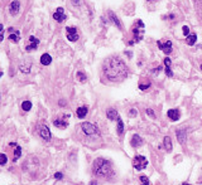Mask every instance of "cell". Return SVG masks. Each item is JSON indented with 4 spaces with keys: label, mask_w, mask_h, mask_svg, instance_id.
<instances>
[{
    "label": "cell",
    "mask_w": 202,
    "mask_h": 185,
    "mask_svg": "<svg viewBox=\"0 0 202 185\" xmlns=\"http://www.w3.org/2000/svg\"><path fill=\"white\" fill-rule=\"evenodd\" d=\"M102 72L109 82L120 83L128 77L129 69L119 57H109L102 64Z\"/></svg>",
    "instance_id": "obj_1"
},
{
    "label": "cell",
    "mask_w": 202,
    "mask_h": 185,
    "mask_svg": "<svg viewBox=\"0 0 202 185\" xmlns=\"http://www.w3.org/2000/svg\"><path fill=\"white\" fill-rule=\"evenodd\" d=\"M92 171L97 178L101 179H109L112 175V165L109 160L98 158L93 161L92 164Z\"/></svg>",
    "instance_id": "obj_2"
},
{
    "label": "cell",
    "mask_w": 202,
    "mask_h": 185,
    "mask_svg": "<svg viewBox=\"0 0 202 185\" xmlns=\"http://www.w3.org/2000/svg\"><path fill=\"white\" fill-rule=\"evenodd\" d=\"M81 130L87 137L100 139V131H98L97 126L93 125V123H91V122H82L81 123Z\"/></svg>",
    "instance_id": "obj_3"
},
{
    "label": "cell",
    "mask_w": 202,
    "mask_h": 185,
    "mask_svg": "<svg viewBox=\"0 0 202 185\" xmlns=\"http://www.w3.org/2000/svg\"><path fill=\"white\" fill-rule=\"evenodd\" d=\"M133 34H134V43L137 42H140L143 39V35H144V24L142 20H138L137 22V27L133 28Z\"/></svg>",
    "instance_id": "obj_4"
},
{
    "label": "cell",
    "mask_w": 202,
    "mask_h": 185,
    "mask_svg": "<svg viewBox=\"0 0 202 185\" xmlns=\"http://www.w3.org/2000/svg\"><path fill=\"white\" fill-rule=\"evenodd\" d=\"M147 165H148V160L142 155H137L133 159V166L137 170H143L147 168Z\"/></svg>",
    "instance_id": "obj_5"
},
{
    "label": "cell",
    "mask_w": 202,
    "mask_h": 185,
    "mask_svg": "<svg viewBox=\"0 0 202 185\" xmlns=\"http://www.w3.org/2000/svg\"><path fill=\"white\" fill-rule=\"evenodd\" d=\"M38 131H39V136L43 140H46V141L51 140V131H49V129H48V126H47V125H44V123L39 125Z\"/></svg>",
    "instance_id": "obj_6"
},
{
    "label": "cell",
    "mask_w": 202,
    "mask_h": 185,
    "mask_svg": "<svg viewBox=\"0 0 202 185\" xmlns=\"http://www.w3.org/2000/svg\"><path fill=\"white\" fill-rule=\"evenodd\" d=\"M157 44L159 47V49L164 52V54H171L172 53V42L171 40H167V42H164V43H162L161 40H158Z\"/></svg>",
    "instance_id": "obj_7"
},
{
    "label": "cell",
    "mask_w": 202,
    "mask_h": 185,
    "mask_svg": "<svg viewBox=\"0 0 202 185\" xmlns=\"http://www.w3.org/2000/svg\"><path fill=\"white\" fill-rule=\"evenodd\" d=\"M66 32H67V39L71 42H76L78 40V34H77V29L73 27H67L66 28Z\"/></svg>",
    "instance_id": "obj_8"
},
{
    "label": "cell",
    "mask_w": 202,
    "mask_h": 185,
    "mask_svg": "<svg viewBox=\"0 0 202 185\" xmlns=\"http://www.w3.org/2000/svg\"><path fill=\"white\" fill-rule=\"evenodd\" d=\"M19 69H20V72L25 73V74L29 73L30 69H32V60H29V59H23L20 62V64H19Z\"/></svg>",
    "instance_id": "obj_9"
},
{
    "label": "cell",
    "mask_w": 202,
    "mask_h": 185,
    "mask_svg": "<svg viewBox=\"0 0 202 185\" xmlns=\"http://www.w3.org/2000/svg\"><path fill=\"white\" fill-rule=\"evenodd\" d=\"M8 32H9V39L10 40L15 42V43H18V42L20 40V32L19 30L14 29V28H9Z\"/></svg>",
    "instance_id": "obj_10"
},
{
    "label": "cell",
    "mask_w": 202,
    "mask_h": 185,
    "mask_svg": "<svg viewBox=\"0 0 202 185\" xmlns=\"http://www.w3.org/2000/svg\"><path fill=\"white\" fill-rule=\"evenodd\" d=\"M38 44H39V40L37 39L35 37L30 35V38H29V44H28V45L25 47V50H27V52L34 50V49H37V48H38Z\"/></svg>",
    "instance_id": "obj_11"
},
{
    "label": "cell",
    "mask_w": 202,
    "mask_h": 185,
    "mask_svg": "<svg viewBox=\"0 0 202 185\" xmlns=\"http://www.w3.org/2000/svg\"><path fill=\"white\" fill-rule=\"evenodd\" d=\"M53 19L57 20L58 23H62L63 20H66V15H64V10L63 8H57V10L53 14Z\"/></svg>",
    "instance_id": "obj_12"
},
{
    "label": "cell",
    "mask_w": 202,
    "mask_h": 185,
    "mask_svg": "<svg viewBox=\"0 0 202 185\" xmlns=\"http://www.w3.org/2000/svg\"><path fill=\"white\" fill-rule=\"evenodd\" d=\"M130 142H131V146H133V148H139V146L143 145V139L139 135L135 134L133 137H131V141Z\"/></svg>",
    "instance_id": "obj_13"
},
{
    "label": "cell",
    "mask_w": 202,
    "mask_h": 185,
    "mask_svg": "<svg viewBox=\"0 0 202 185\" xmlns=\"http://www.w3.org/2000/svg\"><path fill=\"white\" fill-rule=\"evenodd\" d=\"M106 116H107V118H109V120H111V121H114V120L117 121V118L120 117L119 113H117V111L115 110V108H109V110L106 111Z\"/></svg>",
    "instance_id": "obj_14"
},
{
    "label": "cell",
    "mask_w": 202,
    "mask_h": 185,
    "mask_svg": "<svg viewBox=\"0 0 202 185\" xmlns=\"http://www.w3.org/2000/svg\"><path fill=\"white\" fill-rule=\"evenodd\" d=\"M19 9H20V3L19 1H13L12 4H10V14L13 17H15L18 13H19Z\"/></svg>",
    "instance_id": "obj_15"
},
{
    "label": "cell",
    "mask_w": 202,
    "mask_h": 185,
    "mask_svg": "<svg viewBox=\"0 0 202 185\" xmlns=\"http://www.w3.org/2000/svg\"><path fill=\"white\" fill-rule=\"evenodd\" d=\"M167 115H168V117H169L172 121H178V120H180V117H181L180 111H178V110H173V108L167 112Z\"/></svg>",
    "instance_id": "obj_16"
},
{
    "label": "cell",
    "mask_w": 202,
    "mask_h": 185,
    "mask_svg": "<svg viewBox=\"0 0 202 185\" xmlns=\"http://www.w3.org/2000/svg\"><path fill=\"white\" fill-rule=\"evenodd\" d=\"M53 125L56 127H58V129H66V127L68 126V122L66 120H63V118H56L53 121Z\"/></svg>",
    "instance_id": "obj_17"
},
{
    "label": "cell",
    "mask_w": 202,
    "mask_h": 185,
    "mask_svg": "<svg viewBox=\"0 0 202 185\" xmlns=\"http://www.w3.org/2000/svg\"><path fill=\"white\" fill-rule=\"evenodd\" d=\"M164 66H166V74L168 76V77H172L173 76V72H172V69H171V66H172V60H171V58H164Z\"/></svg>",
    "instance_id": "obj_18"
},
{
    "label": "cell",
    "mask_w": 202,
    "mask_h": 185,
    "mask_svg": "<svg viewBox=\"0 0 202 185\" xmlns=\"http://www.w3.org/2000/svg\"><path fill=\"white\" fill-rule=\"evenodd\" d=\"M177 139H178V142L180 144H185L186 142V139H187V136H186V131L185 130H177Z\"/></svg>",
    "instance_id": "obj_19"
},
{
    "label": "cell",
    "mask_w": 202,
    "mask_h": 185,
    "mask_svg": "<svg viewBox=\"0 0 202 185\" xmlns=\"http://www.w3.org/2000/svg\"><path fill=\"white\" fill-rule=\"evenodd\" d=\"M41 63L43 64V66H49L51 63H52V57H51L48 53L42 54V57H41Z\"/></svg>",
    "instance_id": "obj_20"
},
{
    "label": "cell",
    "mask_w": 202,
    "mask_h": 185,
    "mask_svg": "<svg viewBox=\"0 0 202 185\" xmlns=\"http://www.w3.org/2000/svg\"><path fill=\"white\" fill-rule=\"evenodd\" d=\"M87 112H88V108H87L86 106H82V107H78V108H77L76 115H77L78 118H83V117L87 115Z\"/></svg>",
    "instance_id": "obj_21"
},
{
    "label": "cell",
    "mask_w": 202,
    "mask_h": 185,
    "mask_svg": "<svg viewBox=\"0 0 202 185\" xmlns=\"http://www.w3.org/2000/svg\"><path fill=\"white\" fill-rule=\"evenodd\" d=\"M163 144H164V149H166L168 153H169V151H172V140H171L169 136H166V137H164Z\"/></svg>",
    "instance_id": "obj_22"
},
{
    "label": "cell",
    "mask_w": 202,
    "mask_h": 185,
    "mask_svg": "<svg viewBox=\"0 0 202 185\" xmlns=\"http://www.w3.org/2000/svg\"><path fill=\"white\" fill-rule=\"evenodd\" d=\"M109 17H110V19H111V22L114 23V24L119 28V29H121V24H120V22H119V19H117V17L112 12H109Z\"/></svg>",
    "instance_id": "obj_23"
},
{
    "label": "cell",
    "mask_w": 202,
    "mask_h": 185,
    "mask_svg": "<svg viewBox=\"0 0 202 185\" xmlns=\"http://www.w3.org/2000/svg\"><path fill=\"white\" fill-rule=\"evenodd\" d=\"M196 40H197V35L195 34V33H193V34H190L188 37L186 38V43L188 45H193L196 43Z\"/></svg>",
    "instance_id": "obj_24"
},
{
    "label": "cell",
    "mask_w": 202,
    "mask_h": 185,
    "mask_svg": "<svg viewBox=\"0 0 202 185\" xmlns=\"http://www.w3.org/2000/svg\"><path fill=\"white\" fill-rule=\"evenodd\" d=\"M123 132H124V123H123V121H121V118L119 117L117 118V134L123 135Z\"/></svg>",
    "instance_id": "obj_25"
},
{
    "label": "cell",
    "mask_w": 202,
    "mask_h": 185,
    "mask_svg": "<svg viewBox=\"0 0 202 185\" xmlns=\"http://www.w3.org/2000/svg\"><path fill=\"white\" fill-rule=\"evenodd\" d=\"M149 86H150V81H148V79H145V81H142V82L139 83V88L142 89H147V88H149Z\"/></svg>",
    "instance_id": "obj_26"
},
{
    "label": "cell",
    "mask_w": 202,
    "mask_h": 185,
    "mask_svg": "<svg viewBox=\"0 0 202 185\" xmlns=\"http://www.w3.org/2000/svg\"><path fill=\"white\" fill-rule=\"evenodd\" d=\"M22 108H23V111H30V108H32V102L30 101H24L22 103Z\"/></svg>",
    "instance_id": "obj_27"
},
{
    "label": "cell",
    "mask_w": 202,
    "mask_h": 185,
    "mask_svg": "<svg viewBox=\"0 0 202 185\" xmlns=\"http://www.w3.org/2000/svg\"><path fill=\"white\" fill-rule=\"evenodd\" d=\"M20 154H22V149H20V146H17L15 150H14V161H17L18 159H19Z\"/></svg>",
    "instance_id": "obj_28"
},
{
    "label": "cell",
    "mask_w": 202,
    "mask_h": 185,
    "mask_svg": "<svg viewBox=\"0 0 202 185\" xmlns=\"http://www.w3.org/2000/svg\"><path fill=\"white\" fill-rule=\"evenodd\" d=\"M77 79L80 81V82H85V81L87 79V77H86V74L83 72H78L77 73Z\"/></svg>",
    "instance_id": "obj_29"
},
{
    "label": "cell",
    "mask_w": 202,
    "mask_h": 185,
    "mask_svg": "<svg viewBox=\"0 0 202 185\" xmlns=\"http://www.w3.org/2000/svg\"><path fill=\"white\" fill-rule=\"evenodd\" d=\"M140 183H142V185H150L149 184V179L147 176H144V175L140 176Z\"/></svg>",
    "instance_id": "obj_30"
},
{
    "label": "cell",
    "mask_w": 202,
    "mask_h": 185,
    "mask_svg": "<svg viewBox=\"0 0 202 185\" xmlns=\"http://www.w3.org/2000/svg\"><path fill=\"white\" fill-rule=\"evenodd\" d=\"M7 161H8L7 155L0 154V165H5V164H7Z\"/></svg>",
    "instance_id": "obj_31"
},
{
    "label": "cell",
    "mask_w": 202,
    "mask_h": 185,
    "mask_svg": "<svg viewBox=\"0 0 202 185\" xmlns=\"http://www.w3.org/2000/svg\"><path fill=\"white\" fill-rule=\"evenodd\" d=\"M182 32H183V35H185L186 38L190 35V28L187 27V25H183V28H182Z\"/></svg>",
    "instance_id": "obj_32"
},
{
    "label": "cell",
    "mask_w": 202,
    "mask_h": 185,
    "mask_svg": "<svg viewBox=\"0 0 202 185\" xmlns=\"http://www.w3.org/2000/svg\"><path fill=\"white\" fill-rule=\"evenodd\" d=\"M54 178L59 180V179H62V178H63V174H62V173H56V174H54Z\"/></svg>",
    "instance_id": "obj_33"
},
{
    "label": "cell",
    "mask_w": 202,
    "mask_h": 185,
    "mask_svg": "<svg viewBox=\"0 0 202 185\" xmlns=\"http://www.w3.org/2000/svg\"><path fill=\"white\" fill-rule=\"evenodd\" d=\"M147 113H148V115H149L150 117H154V115H156V113H154V111H153V110H150V108H148V110H147Z\"/></svg>",
    "instance_id": "obj_34"
},
{
    "label": "cell",
    "mask_w": 202,
    "mask_h": 185,
    "mask_svg": "<svg viewBox=\"0 0 202 185\" xmlns=\"http://www.w3.org/2000/svg\"><path fill=\"white\" fill-rule=\"evenodd\" d=\"M129 113H130V116H137V113H138V112H137V110H134V108H131Z\"/></svg>",
    "instance_id": "obj_35"
},
{
    "label": "cell",
    "mask_w": 202,
    "mask_h": 185,
    "mask_svg": "<svg viewBox=\"0 0 202 185\" xmlns=\"http://www.w3.org/2000/svg\"><path fill=\"white\" fill-rule=\"evenodd\" d=\"M71 1H72V4H73V5H80V4H81V0H71Z\"/></svg>",
    "instance_id": "obj_36"
},
{
    "label": "cell",
    "mask_w": 202,
    "mask_h": 185,
    "mask_svg": "<svg viewBox=\"0 0 202 185\" xmlns=\"http://www.w3.org/2000/svg\"><path fill=\"white\" fill-rule=\"evenodd\" d=\"M9 145H10L12 148H14V149H15L17 146H18V145H17V142H10V144H9Z\"/></svg>",
    "instance_id": "obj_37"
},
{
    "label": "cell",
    "mask_w": 202,
    "mask_h": 185,
    "mask_svg": "<svg viewBox=\"0 0 202 185\" xmlns=\"http://www.w3.org/2000/svg\"><path fill=\"white\" fill-rule=\"evenodd\" d=\"M3 39H4V34L3 32H0V42H3Z\"/></svg>",
    "instance_id": "obj_38"
},
{
    "label": "cell",
    "mask_w": 202,
    "mask_h": 185,
    "mask_svg": "<svg viewBox=\"0 0 202 185\" xmlns=\"http://www.w3.org/2000/svg\"><path fill=\"white\" fill-rule=\"evenodd\" d=\"M59 106H66V101H59Z\"/></svg>",
    "instance_id": "obj_39"
},
{
    "label": "cell",
    "mask_w": 202,
    "mask_h": 185,
    "mask_svg": "<svg viewBox=\"0 0 202 185\" xmlns=\"http://www.w3.org/2000/svg\"><path fill=\"white\" fill-rule=\"evenodd\" d=\"M88 185H98V184H97V181H95V180H93V181H91Z\"/></svg>",
    "instance_id": "obj_40"
},
{
    "label": "cell",
    "mask_w": 202,
    "mask_h": 185,
    "mask_svg": "<svg viewBox=\"0 0 202 185\" xmlns=\"http://www.w3.org/2000/svg\"><path fill=\"white\" fill-rule=\"evenodd\" d=\"M3 29H4V27H3V24H0V32H3Z\"/></svg>",
    "instance_id": "obj_41"
},
{
    "label": "cell",
    "mask_w": 202,
    "mask_h": 185,
    "mask_svg": "<svg viewBox=\"0 0 202 185\" xmlns=\"http://www.w3.org/2000/svg\"><path fill=\"white\" fill-rule=\"evenodd\" d=\"M182 185H191V184H188V183H185V184H182Z\"/></svg>",
    "instance_id": "obj_42"
},
{
    "label": "cell",
    "mask_w": 202,
    "mask_h": 185,
    "mask_svg": "<svg viewBox=\"0 0 202 185\" xmlns=\"http://www.w3.org/2000/svg\"><path fill=\"white\" fill-rule=\"evenodd\" d=\"M1 76H3V72H1V71H0V77H1Z\"/></svg>",
    "instance_id": "obj_43"
},
{
    "label": "cell",
    "mask_w": 202,
    "mask_h": 185,
    "mask_svg": "<svg viewBox=\"0 0 202 185\" xmlns=\"http://www.w3.org/2000/svg\"><path fill=\"white\" fill-rule=\"evenodd\" d=\"M201 71H202V64H201Z\"/></svg>",
    "instance_id": "obj_44"
}]
</instances>
